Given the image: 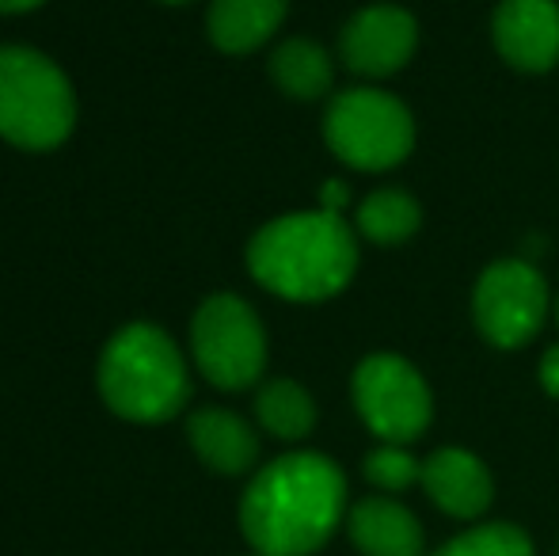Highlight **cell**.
Masks as SVG:
<instances>
[{"mask_svg":"<svg viewBox=\"0 0 559 556\" xmlns=\"http://www.w3.org/2000/svg\"><path fill=\"white\" fill-rule=\"evenodd\" d=\"M346 481L324 453H286L259 469L240 499V530L255 556H309L343 522Z\"/></svg>","mask_w":559,"mask_h":556,"instance_id":"obj_1","label":"cell"},{"mask_svg":"<svg viewBox=\"0 0 559 556\" xmlns=\"http://www.w3.org/2000/svg\"><path fill=\"white\" fill-rule=\"evenodd\" d=\"M248 268L259 286L294 301H320L350 282L358 248L338 214H289L255 233Z\"/></svg>","mask_w":559,"mask_h":556,"instance_id":"obj_2","label":"cell"},{"mask_svg":"<svg viewBox=\"0 0 559 556\" xmlns=\"http://www.w3.org/2000/svg\"><path fill=\"white\" fill-rule=\"evenodd\" d=\"M99 393L130 423L171 419L191 393L183 355L156 324L122 328L99 358Z\"/></svg>","mask_w":559,"mask_h":556,"instance_id":"obj_3","label":"cell"},{"mask_svg":"<svg viewBox=\"0 0 559 556\" xmlns=\"http://www.w3.org/2000/svg\"><path fill=\"white\" fill-rule=\"evenodd\" d=\"M76 96L58 66L27 46H0V138L31 153L73 134Z\"/></svg>","mask_w":559,"mask_h":556,"instance_id":"obj_4","label":"cell"},{"mask_svg":"<svg viewBox=\"0 0 559 556\" xmlns=\"http://www.w3.org/2000/svg\"><path fill=\"white\" fill-rule=\"evenodd\" d=\"M328 145L354 168L381 171L412 153V115L400 99L373 88H354L332 99L324 119Z\"/></svg>","mask_w":559,"mask_h":556,"instance_id":"obj_5","label":"cell"},{"mask_svg":"<svg viewBox=\"0 0 559 556\" xmlns=\"http://www.w3.org/2000/svg\"><path fill=\"white\" fill-rule=\"evenodd\" d=\"M191 347L199 370L217 389H248L266 363L263 324L236 294H214L202 301L191 324Z\"/></svg>","mask_w":559,"mask_h":556,"instance_id":"obj_6","label":"cell"},{"mask_svg":"<svg viewBox=\"0 0 559 556\" xmlns=\"http://www.w3.org/2000/svg\"><path fill=\"white\" fill-rule=\"evenodd\" d=\"M354 404L384 442H412L430 423V393L415 366L396 355H373L354 374Z\"/></svg>","mask_w":559,"mask_h":556,"instance_id":"obj_7","label":"cell"},{"mask_svg":"<svg viewBox=\"0 0 559 556\" xmlns=\"http://www.w3.org/2000/svg\"><path fill=\"white\" fill-rule=\"evenodd\" d=\"M548 312V286L530 263L502 260L484 271L476 286L479 332L495 347H522L537 335Z\"/></svg>","mask_w":559,"mask_h":556,"instance_id":"obj_8","label":"cell"},{"mask_svg":"<svg viewBox=\"0 0 559 556\" xmlns=\"http://www.w3.org/2000/svg\"><path fill=\"white\" fill-rule=\"evenodd\" d=\"M415 50V20L400 8H366L343 31V58L354 73H396Z\"/></svg>","mask_w":559,"mask_h":556,"instance_id":"obj_9","label":"cell"},{"mask_svg":"<svg viewBox=\"0 0 559 556\" xmlns=\"http://www.w3.org/2000/svg\"><path fill=\"white\" fill-rule=\"evenodd\" d=\"M495 43L518 69H548L559 58V8L552 0H502L495 12Z\"/></svg>","mask_w":559,"mask_h":556,"instance_id":"obj_10","label":"cell"},{"mask_svg":"<svg viewBox=\"0 0 559 556\" xmlns=\"http://www.w3.org/2000/svg\"><path fill=\"white\" fill-rule=\"evenodd\" d=\"M423 488L453 519H476L491 507V473L468 450H438L423 461Z\"/></svg>","mask_w":559,"mask_h":556,"instance_id":"obj_11","label":"cell"},{"mask_svg":"<svg viewBox=\"0 0 559 556\" xmlns=\"http://www.w3.org/2000/svg\"><path fill=\"white\" fill-rule=\"evenodd\" d=\"M187 438H191L194 453L202 465H210L222 476H240L255 465L259 458V438L236 412L225 409H202L187 423Z\"/></svg>","mask_w":559,"mask_h":556,"instance_id":"obj_12","label":"cell"},{"mask_svg":"<svg viewBox=\"0 0 559 556\" xmlns=\"http://www.w3.org/2000/svg\"><path fill=\"white\" fill-rule=\"evenodd\" d=\"M361 556H423V527L396 499H361L346 519Z\"/></svg>","mask_w":559,"mask_h":556,"instance_id":"obj_13","label":"cell"},{"mask_svg":"<svg viewBox=\"0 0 559 556\" xmlns=\"http://www.w3.org/2000/svg\"><path fill=\"white\" fill-rule=\"evenodd\" d=\"M286 0H214L210 8V38L225 54H248L278 31Z\"/></svg>","mask_w":559,"mask_h":556,"instance_id":"obj_14","label":"cell"},{"mask_svg":"<svg viewBox=\"0 0 559 556\" xmlns=\"http://www.w3.org/2000/svg\"><path fill=\"white\" fill-rule=\"evenodd\" d=\"M271 73L278 81V88L297 99H317L332 88V58L317 43H305V38H294V43L274 50Z\"/></svg>","mask_w":559,"mask_h":556,"instance_id":"obj_15","label":"cell"},{"mask_svg":"<svg viewBox=\"0 0 559 556\" xmlns=\"http://www.w3.org/2000/svg\"><path fill=\"white\" fill-rule=\"evenodd\" d=\"M255 416L271 430L274 438H305L317 423V409H312L309 393H305L297 381H271V386L259 389L255 397Z\"/></svg>","mask_w":559,"mask_h":556,"instance_id":"obj_16","label":"cell"},{"mask_svg":"<svg viewBox=\"0 0 559 556\" xmlns=\"http://www.w3.org/2000/svg\"><path fill=\"white\" fill-rule=\"evenodd\" d=\"M358 225L377 245H400L419 229V206L404 191H377L361 202Z\"/></svg>","mask_w":559,"mask_h":556,"instance_id":"obj_17","label":"cell"},{"mask_svg":"<svg viewBox=\"0 0 559 556\" xmlns=\"http://www.w3.org/2000/svg\"><path fill=\"white\" fill-rule=\"evenodd\" d=\"M435 556H533V542L525 537V530L510 522H491V527H476L453 537Z\"/></svg>","mask_w":559,"mask_h":556,"instance_id":"obj_18","label":"cell"},{"mask_svg":"<svg viewBox=\"0 0 559 556\" xmlns=\"http://www.w3.org/2000/svg\"><path fill=\"white\" fill-rule=\"evenodd\" d=\"M366 476L384 492H404L423 481V465L396 442H384L366 458Z\"/></svg>","mask_w":559,"mask_h":556,"instance_id":"obj_19","label":"cell"},{"mask_svg":"<svg viewBox=\"0 0 559 556\" xmlns=\"http://www.w3.org/2000/svg\"><path fill=\"white\" fill-rule=\"evenodd\" d=\"M540 381H545V389L552 397H559V347H552L545 355V363H540Z\"/></svg>","mask_w":559,"mask_h":556,"instance_id":"obj_20","label":"cell"},{"mask_svg":"<svg viewBox=\"0 0 559 556\" xmlns=\"http://www.w3.org/2000/svg\"><path fill=\"white\" fill-rule=\"evenodd\" d=\"M346 202V187L343 184H328L324 187V210L328 214H338V206Z\"/></svg>","mask_w":559,"mask_h":556,"instance_id":"obj_21","label":"cell"},{"mask_svg":"<svg viewBox=\"0 0 559 556\" xmlns=\"http://www.w3.org/2000/svg\"><path fill=\"white\" fill-rule=\"evenodd\" d=\"M46 4V0H0V15H15V12H31V8Z\"/></svg>","mask_w":559,"mask_h":556,"instance_id":"obj_22","label":"cell"},{"mask_svg":"<svg viewBox=\"0 0 559 556\" xmlns=\"http://www.w3.org/2000/svg\"><path fill=\"white\" fill-rule=\"evenodd\" d=\"M164 4H183V0H164Z\"/></svg>","mask_w":559,"mask_h":556,"instance_id":"obj_23","label":"cell"}]
</instances>
